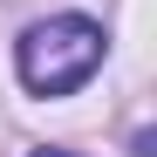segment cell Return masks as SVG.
<instances>
[{
    "label": "cell",
    "instance_id": "6da1fadb",
    "mask_svg": "<svg viewBox=\"0 0 157 157\" xmlns=\"http://www.w3.org/2000/svg\"><path fill=\"white\" fill-rule=\"evenodd\" d=\"M102 55H109V41H102V28L89 14L34 21V28L14 41V68H21V82H28L34 96H75L102 68Z\"/></svg>",
    "mask_w": 157,
    "mask_h": 157
},
{
    "label": "cell",
    "instance_id": "7a4b0ae2",
    "mask_svg": "<svg viewBox=\"0 0 157 157\" xmlns=\"http://www.w3.org/2000/svg\"><path fill=\"white\" fill-rule=\"evenodd\" d=\"M28 157H75V150H28Z\"/></svg>",
    "mask_w": 157,
    "mask_h": 157
}]
</instances>
